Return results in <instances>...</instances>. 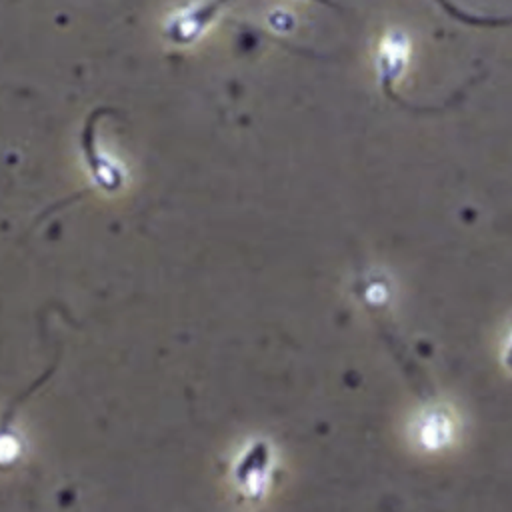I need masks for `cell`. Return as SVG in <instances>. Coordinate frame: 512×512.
<instances>
[{
	"instance_id": "obj_1",
	"label": "cell",
	"mask_w": 512,
	"mask_h": 512,
	"mask_svg": "<svg viewBox=\"0 0 512 512\" xmlns=\"http://www.w3.org/2000/svg\"><path fill=\"white\" fill-rule=\"evenodd\" d=\"M230 0H202L196 6H190L176 14L164 28L166 38L174 44L194 42L220 14V10Z\"/></svg>"
},
{
	"instance_id": "obj_2",
	"label": "cell",
	"mask_w": 512,
	"mask_h": 512,
	"mask_svg": "<svg viewBox=\"0 0 512 512\" xmlns=\"http://www.w3.org/2000/svg\"><path fill=\"white\" fill-rule=\"evenodd\" d=\"M408 54V40L404 34L392 32L384 38L380 46V56H378V68H380V84L386 90V94L394 100H398L394 92V84L404 72V62Z\"/></svg>"
},
{
	"instance_id": "obj_3",
	"label": "cell",
	"mask_w": 512,
	"mask_h": 512,
	"mask_svg": "<svg viewBox=\"0 0 512 512\" xmlns=\"http://www.w3.org/2000/svg\"><path fill=\"white\" fill-rule=\"evenodd\" d=\"M452 18L462 20L466 24L472 26H504L512 22V16H482V14H474L468 10H462L460 6H456L452 0H436Z\"/></svg>"
},
{
	"instance_id": "obj_4",
	"label": "cell",
	"mask_w": 512,
	"mask_h": 512,
	"mask_svg": "<svg viewBox=\"0 0 512 512\" xmlns=\"http://www.w3.org/2000/svg\"><path fill=\"white\" fill-rule=\"evenodd\" d=\"M314 2H320V4H324V6H330V8H336V4L332 2V0H314Z\"/></svg>"
}]
</instances>
